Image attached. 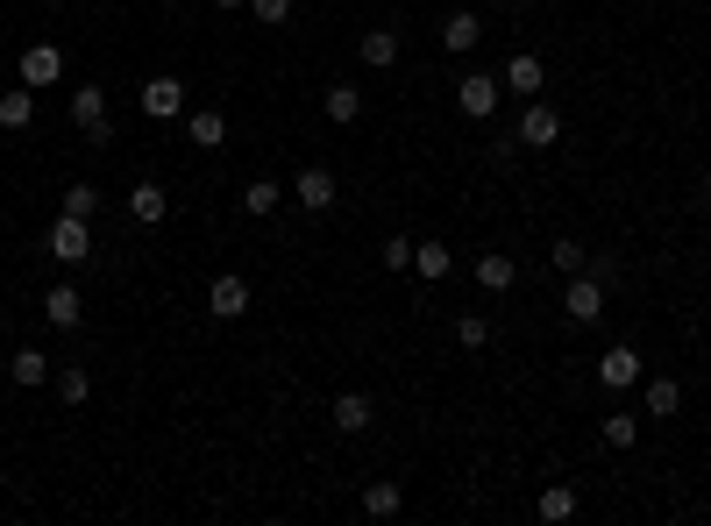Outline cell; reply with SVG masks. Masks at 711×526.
I'll return each instance as SVG.
<instances>
[{"mask_svg": "<svg viewBox=\"0 0 711 526\" xmlns=\"http://www.w3.org/2000/svg\"><path fill=\"white\" fill-rule=\"evenodd\" d=\"M43 257H57L65 270H79L86 257H93V221L57 214V221H51V235H43Z\"/></svg>", "mask_w": 711, "mask_h": 526, "instance_id": "1", "label": "cell"}, {"mask_svg": "<svg viewBox=\"0 0 711 526\" xmlns=\"http://www.w3.org/2000/svg\"><path fill=\"white\" fill-rule=\"evenodd\" d=\"M563 313H569L577 327H598V321H604V284L591 278V270H577V278L563 284Z\"/></svg>", "mask_w": 711, "mask_h": 526, "instance_id": "2", "label": "cell"}, {"mask_svg": "<svg viewBox=\"0 0 711 526\" xmlns=\"http://www.w3.org/2000/svg\"><path fill=\"white\" fill-rule=\"evenodd\" d=\"M14 79H22L29 93L57 86V79H65V51H57V43H29V51H22V65H14Z\"/></svg>", "mask_w": 711, "mask_h": 526, "instance_id": "3", "label": "cell"}, {"mask_svg": "<svg viewBox=\"0 0 711 526\" xmlns=\"http://www.w3.org/2000/svg\"><path fill=\"white\" fill-rule=\"evenodd\" d=\"M71 128L86 135V143H108V93L100 86H71Z\"/></svg>", "mask_w": 711, "mask_h": 526, "instance_id": "4", "label": "cell"}, {"mask_svg": "<svg viewBox=\"0 0 711 526\" xmlns=\"http://www.w3.org/2000/svg\"><path fill=\"white\" fill-rule=\"evenodd\" d=\"M512 135H520L526 149H555V143H563V114H555L548 100H526V108H520V128H512Z\"/></svg>", "mask_w": 711, "mask_h": 526, "instance_id": "5", "label": "cell"}, {"mask_svg": "<svg viewBox=\"0 0 711 526\" xmlns=\"http://www.w3.org/2000/svg\"><path fill=\"white\" fill-rule=\"evenodd\" d=\"M498 93H506V86H498V71H470V79H456V108L470 114V122H491V114H498Z\"/></svg>", "mask_w": 711, "mask_h": 526, "instance_id": "6", "label": "cell"}, {"mask_svg": "<svg viewBox=\"0 0 711 526\" xmlns=\"http://www.w3.org/2000/svg\"><path fill=\"white\" fill-rule=\"evenodd\" d=\"M207 313H214V321H242V313H249V278H242V270H221V278L207 284Z\"/></svg>", "mask_w": 711, "mask_h": 526, "instance_id": "7", "label": "cell"}, {"mask_svg": "<svg viewBox=\"0 0 711 526\" xmlns=\"http://www.w3.org/2000/svg\"><path fill=\"white\" fill-rule=\"evenodd\" d=\"M498 86H506V93H520V100H541V86H548V65H541L534 51H520V57H506Z\"/></svg>", "mask_w": 711, "mask_h": 526, "instance_id": "8", "label": "cell"}, {"mask_svg": "<svg viewBox=\"0 0 711 526\" xmlns=\"http://www.w3.org/2000/svg\"><path fill=\"white\" fill-rule=\"evenodd\" d=\"M598 378L612 384V392H633V384H641V349H633V342H612V349L598 356Z\"/></svg>", "mask_w": 711, "mask_h": 526, "instance_id": "9", "label": "cell"}, {"mask_svg": "<svg viewBox=\"0 0 711 526\" xmlns=\"http://www.w3.org/2000/svg\"><path fill=\"white\" fill-rule=\"evenodd\" d=\"M143 114L149 122H178L186 114V79H143Z\"/></svg>", "mask_w": 711, "mask_h": 526, "instance_id": "10", "label": "cell"}, {"mask_svg": "<svg viewBox=\"0 0 711 526\" xmlns=\"http://www.w3.org/2000/svg\"><path fill=\"white\" fill-rule=\"evenodd\" d=\"M292 200L307 206V214H327V206H335V171L307 164V171H299V186H292Z\"/></svg>", "mask_w": 711, "mask_h": 526, "instance_id": "11", "label": "cell"}, {"mask_svg": "<svg viewBox=\"0 0 711 526\" xmlns=\"http://www.w3.org/2000/svg\"><path fill=\"white\" fill-rule=\"evenodd\" d=\"M43 321H51V327H65V335H71V327L86 321V299H79V284H51V292H43Z\"/></svg>", "mask_w": 711, "mask_h": 526, "instance_id": "12", "label": "cell"}, {"mask_svg": "<svg viewBox=\"0 0 711 526\" xmlns=\"http://www.w3.org/2000/svg\"><path fill=\"white\" fill-rule=\"evenodd\" d=\"M8 378L22 384V392H36V384H51V378H57V363L36 349V342H22V349H14V363H8Z\"/></svg>", "mask_w": 711, "mask_h": 526, "instance_id": "13", "label": "cell"}, {"mask_svg": "<svg viewBox=\"0 0 711 526\" xmlns=\"http://www.w3.org/2000/svg\"><path fill=\"white\" fill-rule=\"evenodd\" d=\"M477 43H484V14L463 8V14H448V22H442V51H448V57H470Z\"/></svg>", "mask_w": 711, "mask_h": 526, "instance_id": "14", "label": "cell"}, {"mask_svg": "<svg viewBox=\"0 0 711 526\" xmlns=\"http://www.w3.org/2000/svg\"><path fill=\"white\" fill-rule=\"evenodd\" d=\"M186 143L192 149H221V143H229V114H221V108H192L186 114Z\"/></svg>", "mask_w": 711, "mask_h": 526, "instance_id": "15", "label": "cell"}, {"mask_svg": "<svg viewBox=\"0 0 711 526\" xmlns=\"http://www.w3.org/2000/svg\"><path fill=\"white\" fill-rule=\"evenodd\" d=\"M641 413H647V419H676V413H684V384H676V378H647Z\"/></svg>", "mask_w": 711, "mask_h": 526, "instance_id": "16", "label": "cell"}, {"mask_svg": "<svg viewBox=\"0 0 711 526\" xmlns=\"http://www.w3.org/2000/svg\"><path fill=\"white\" fill-rule=\"evenodd\" d=\"M129 214H135V228H157V221L171 214V192H164V186H149V178H143V186L129 192Z\"/></svg>", "mask_w": 711, "mask_h": 526, "instance_id": "17", "label": "cell"}, {"mask_svg": "<svg viewBox=\"0 0 711 526\" xmlns=\"http://www.w3.org/2000/svg\"><path fill=\"white\" fill-rule=\"evenodd\" d=\"M477 284L484 292H512V284H520V264H512L506 249H484L477 257Z\"/></svg>", "mask_w": 711, "mask_h": 526, "instance_id": "18", "label": "cell"}, {"mask_svg": "<svg viewBox=\"0 0 711 526\" xmlns=\"http://www.w3.org/2000/svg\"><path fill=\"white\" fill-rule=\"evenodd\" d=\"M321 108H327V122H335V128H349L356 114H363V86H356V79H335V86H327V100H321Z\"/></svg>", "mask_w": 711, "mask_h": 526, "instance_id": "19", "label": "cell"}, {"mask_svg": "<svg viewBox=\"0 0 711 526\" xmlns=\"http://www.w3.org/2000/svg\"><path fill=\"white\" fill-rule=\"evenodd\" d=\"M448 270H456V249H448V243H413V278L442 284Z\"/></svg>", "mask_w": 711, "mask_h": 526, "instance_id": "20", "label": "cell"}, {"mask_svg": "<svg viewBox=\"0 0 711 526\" xmlns=\"http://www.w3.org/2000/svg\"><path fill=\"white\" fill-rule=\"evenodd\" d=\"M356 57H363L370 71H391V65H399V36H391V29H363Z\"/></svg>", "mask_w": 711, "mask_h": 526, "instance_id": "21", "label": "cell"}, {"mask_svg": "<svg viewBox=\"0 0 711 526\" xmlns=\"http://www.w3.org/2000/svg\"><path fill=\"white\" fill-rule=\"evenodd\" d=\"M0 128H36V93H29V86H8V93H0Z\"/></svg>", "mask_w": 711, "mask_h": 526, "instance_id": "22", "label": "cell"}, {"mask_svg": "<svg viewBox=\"0 0 711 526\" xmlns=\"http://www.w3.org/2000/svg\"><path fill=\"white\" fill-rule=\"evenodd\" d=\"M370 419H377L370 392H342V399H335V434H363Z\"/></svg>", "mask_w": 711, "mask_h": 526, "instance_id": "23", "label": "cell"}, {"mask_svg": "<svg viewBox=\"0 0 711 526\" xmlns=\"http://www.w3.org/2000/svg\"><path fill=\"white\" fill-rule=\"evenodd\" d=\"M278 206H285V186H278V178H249V186H242V214L264 221V214H278Z\"/></svg>", "mask_w": 711, "mask_h": 526, "instance_id": "24", "label": "cell"}, {"mask_svg": "<svg viewBox=\"0 0 711 526\" xmlns=\"http://www.w3.org/2000/svg\"><path fill=\"white\" fill-rule=\"evenodd\" d=\"M577 484H548V491H541V505H534V513L541 519H548V526H563V519H577Z\"/></svg>", "mask_w": 711, "mask_h": 526, "instance_id": "25", "label": "cell"}, {"mask_svg": "<svg viewBox=\"0 0 711 526\" xmlns=\"http://www.w3.org/2000/svg\"><path fill=\"white\" fill-rule=\"evenodd\" d=\"M406 513V491L399 484H370L363 491V519H399Z\"/></svg>", "mask_w": 711, "mask_h": 526, "instance_id": "26", "label": "cell"}, {"mask_svg": "<svg viewBox=\"0 0 711 526\" xmlns=\"http://www.w3.org/2000/svg\"><path fill=\"white\" fill-rule=\"evenodd\" d=\"M51 384H57V399H65V405H71V413H79V405H86V399H93V378H86V363H65V370H57V378H51Z\"/></svg>", "mask_w": 711, "mask_h": 526, "instance_id": "27", "label": "cell"}, {"mask_svg": "<svg viewBox=\"0 0 711 526\" xmlns=\"http://www.w3.org/2000/svg\"><path fill=\"white\" fill-rule=\"evenodd\" d=\"M548 264L563 270V278H577V270H591V249H584L577 235H563V243H548Z\"/></svg>", "mask_w": 711, "mask_h": 526, "instance_id": "28", "label": "cell"}, {"mask_svg": "<svg viewBox=\"0 0 711 526\" xmlns=\"http://www.w3.org/2000/svg\"><path fill=\"white\" fill-rule=\"evenodd\" d=\"M604 448H633V441H641V413H604Z\"/></svg>", "mask_w": 711, "mask_h": 526, "instance_id": "29", "label": "cell"}, {"mask_svg": "<svg viewBox=\"0 0 711 526\" xmlns=\"http://www.w3.org/2000/svg\"><path fill=\"white\" fill-rule=\"evenodd\" d=\"M65 214H79V221H93V214H100V192L86 186V178H71V186H65Z\"/></svg>", "mask_w": 711, "mask_h": 526, "instance_id": "30", "label": "cell"}, {"mask_svg": "<svg viewBox=\"0 0 711 526\" xmlns=\"http://www.w3.org/2000/svg\"><path fill=\"white\" fill-rule=\"evenodd\" d=\"M456 342H463V349H491V321H484V313H463V321H456Z\"/></svg>", "mask_w": 711, "mask_h": 526, "instance_id": "31", "label": "cell"}, {"mask_svg": "<svg viewBox=\"0 0 711 526\" xmlns=\"http://www.w3.org/2000/svg\"><path fill=\"white\" fill-rule=\"evenodd\" d=\"M377 257H385V270H413V235H391Z\"/></svg>", "mask_w": 711, "mask_h": 526, "instance_id": "32", "label": "cell"}, {"mask_svg": "<svg viewBox=\"0 0 711 526\" xmlns=\"http://www.w3.org/2000/svg\"><path fill=\"white\" fill-rule=\"evenodd\" d=\"M249 14L264 29H278V22H292V0H249Z\"/></svg>", "mask_w": 711, "mask_h": 526, "instance_id": "33", "label": "cell"}, {"mask_svg": "<svg viewBox=\"0 0 711 526\" xmlns=\"http://www.w3.org/2000/svg\"><path fill=\"white\" fill-rule=\"evenodd\" d=\"M591 278L604 284V292H612V284H619V278H626V270H619V257H598V249H591Z\"/></svg>", "mask_w": 711, "mask_h": 526, "instance_id": "34", "label": "cell"}, {"mask_svg": "<svg viewBox=\"0 0 711 526\" xmlns=\"http://www.w3.org/2000/svg\"><path fill=\"white\" fill-rule=\"evenodd\" d=\"M214 8H221V14H235V8H249V0H214Z\"/></svg>", "mask_w": 711, "mask_h": 526, "instance_id": "35", "label": "cell"}, {"mask_svg": "<svg viewBox=\"0 0 711 526\" xmlns=\"http://www.w3.org/2000/svg\"><path fill=\"white\" fill-rule=\"evenodd\" d=\"M704 214H711V178H704Z\"/></svg>", "mask_w": 711, "mask_h": 526, "instance_id": "36", "label": "cell"}]
</instances>
